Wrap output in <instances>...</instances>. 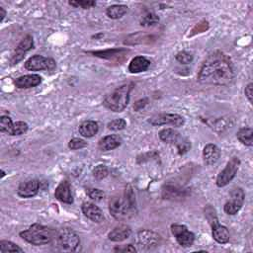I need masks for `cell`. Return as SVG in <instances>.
I'll list each match as a JSON object with an SVG mask.
<instances>
[{
	"instance_id": "8d00e7d4",
	"label": "cell",
	"mask_w": 253,
	"mask_h": 253,
	"mask_svg": "<svg viewBox=\"0 0 253 253\" xmlns=\"http://www.w3.org/2000/svg\"><path fill=\"white\" fill-rule=\"evenodd\" d=\"M176 60L182 64H189L193 60V56L187 52H180L176 55Z\"/></svg>"
},
{
	"instance_id": "7a4b0ae2",
	"label": "cell",
	"mask_w": 253,
	"mask_h": 253,
	"mask_svg": "<svg viewBox=\"0 0 253 253\" xmlns=\"http://www.w3.org/2000/svg\"><path fill=\"white\" fill-rule=\"evenodd\" d=\"M109 211L118 221L128 220L136 214V197L131 186H128L122 195L114 196L110 200Z\"/></svg>"
},
{
	"instance_id": "d6986e66",
	"label": "cell",
	"mask_w": 253,
	"mask_h": 253,
	"mask_svg": "<svg viewBox=\"0 0 253 253\" xmlns=\"http://www.w3.org/2000/svg\"><path fill=\"white\" fill-rule=\"evenodd\" d=\"M131 235H132V229L127 225H120L114 228L109 233V234H108V238H109L111 241L121 242L128 239Z\"/></svg>"
},
{
	"instance_id": "ffe728a7",
	"label": "cell",
	"mask_w": 253,
	"mask_h": 253,
	"mask_svg": "<svg viewBox=\"0 0 253 253\" xmlns=\"http://www.w3.org/2000/svg\"><path fill=\"white\" fill-rule=\"evenodd\" d=\"M221 156L220 149L215 146V144L209 143L204 148L203 151V158L204 162L207 165H213L218 162Z\"/></svg>"
},
{
	"instance_id": "5b68a950",
	"label": "cell",
	"mask_w": 253,
	"mask_h": 253,
	"mask_svg": "<svg viewBox=\"0 0 253 253\" xmlns=\"http://www.w3.org/2000/svg\"><path fill=\"white\" fill-rule=\"evenodd\" d=\"M57 243L61 251L72 252L78 248L80 239L75 231L64 228L59 230L57 234Z\"/></svg>"
},
{
	"instance_id": "8992f818",
	"label": "cell",
	"mask_w": 253,
	"mask_h": 253,
	"mask_svg": "<svg viewBox=\"0 0 253 253\" xmlns=\"http://www.w3.org/2000/svg\"><path fill=\"white\" fill-rule=\"evenodd\" d=\"M206 215L213 229L214 239L221 244L227 243L230 240V232L226 227L220 225L215 212L212 207H208L206 210Z\"/></svg>"
},
{
	"instance_id": "ac0fdd59",
	"label": "cell",
	"mask_w": 253,
	"mask_h": 253,
	"mask_svg": "<svg viewBox=\"0 0 253 253\" xmlns=\"http://www.w3.org/2000/svg\"><path fill=\"white\" fill-rule=\"evenodd\" d=\"M55 197L65 204H72L74 203V197L71 193L70 184L67 181H62L56 189Z\"/></svg>"
},
{
	"instance_id": "3957f363",
	"label": "cell",
	"mask_w": 253,
	"mask_h": 253,
	"mask_svg": "<svg viewBox=\"0 0 253 253\" xmlns=\"http://www.w3.org/2000/svg\"><path fill=\"white\" fill-rule=\"evenodd\" d=\"M20 236L33 245L40 246L51 243L53 239L57 237V234L53 229L39 224H35L28 230L21 232Z\"/></svg>"
},
{
	"instance_id": "d4e9b609",
	"label": "cell",
	"mask_w": 253,
	"mask_h": 253,
	"mask_svg": "<svg viewBox=\"0 0 253 253\" xmlns=\"http://www.w3.org/2000/svg\"><path fill=\"white\" fill-rule=\"evenodd\" d=\"M127 11H128V7L126 5L115 4L107 8L106 14L111 19H120L127 13Z\"/></svg>"
},
{
	"instance_id": "cb8c5ba5",
	"label": "cell",
	"mask_w": 253,
	"mask_h": 253,
	"mask_svg": "<svg viewBox=\"0 0 253 253\" xmlns=\"http://www.w3.org/2000/svg\"><path fill=\"white\" fill-rule=\"evenodd\" d=\"M78 131L82 136L92 137L98 133L99 127H98V124L94 121H85L79 126Z\"/></svg>"
},
{
	"instance_id": "836d02e7",
	"label": "cell",
	"mask_w": 253,
	"mask_h": 253,
	"mask_svg": "<svg viewBox=\"0 0 253 253\" xmlns=\"http://www.w3.org/2000/svg\"><path fill=\"white\" fill-rule=\"evenodd\" d=\"M126 126H127V123L124 119L113 120V121L108 123V125H107L108 129L112 130V131H122L126 128Z\"/></svg>"
},
{
	"instance_id": "d590c367",
	"label": "cell",
	"mask_w": 253,
	"mask_h": 253,
	"mask_svg": "<svg viewBox=\"0 0 253 253\" xmlns=\"http://www.w3.org/2000/svg\"><path fill=\"white\" fill-rule=\"evenodd\" d=\"M87 195L89 196V198H91L94 201H101L105 198V193L100 190V189H96V188H88L86 190Z\"/></svg>"
},
{
	"instance_id": "60d3db41",
	"label": "cell",
	"mask_w": 253,
	"mask_h": 253,
	"mask_svg": "<svg viewBox=\"0 0 253 253\" xmlns=\"http://www.w3.org/2000/svg\"><path fill=\"white\" fill-rule=\"evenodd\" d=\"M1 173H2V174H1V178H3V177L5 176V172L2 170V171H1Z\"/></svg>"
},
{
	"instance_id": "52a82bcc",
	"label": "cell",
	"mask_w": 253,
	"mask_h": 253,
	"mask_svg": "<svg viewBox=\"0 0 253 253\" xmlns=\"http://www.w3.org/2000/svg\"><path fill=\"white\" fill-rule=\"evenodd\" d=\"M240 165V160L238 157H233L227 164L226 168L219 174L216 178V186L218 187H225L227 186L232 180L235 177L238 168Z\"/></svg>"
},
{
	"instance_id": "8fae6325",
	"label": "cell",
	"mask_w": 253,
	"mask_h": 253,
	"mask_svg": "<svg viewBox=\"0 0 253 253\" xmlns=\"http://www.w3.org/2000/svg\"><path fill=\"white\" fill-rule=\"evenodd\" d=\"M153 126L171 125L175 128L182 127L185 124V119L178 114H159L152 117L149 120Z\"/></svg>"
},
{
	"instance_id": "4fadbf2b",
	"label": "cell",
	"mask_w": 253,
	"mask_h": 253,
	"mask_svg": "<svg viewBox=\"0 0 253 253\" xmlns=\"http://www.w3.org/2000/svg\"><path fill=\"white\" fill-rule=\"evenodd\" d=\"M33 47H34L33 37H32V36L28 35L17 46V48H16V50H15V52H14V54H13L11 59H10V63L12 65L17 64L19 61H21L23 59L26 53L33 49Z\"/></svg>"
},
{
	"instance_id": "484cf974",
	"label": "cell",
	"mask_w": 253,
	"mask_h": 253,
	"mask_svg": "<svg viewBox=\"0 0 253 253\" xmlns=\"http://www.w3.org/2000/svg\"><path fill=\"white\" fill-rule=\"evenodd\" d=\"M252 136H253V131L251 128H242L236 134L237 139L247 147H252L253 144Z\"/></svg>"
},
{
	"instance_id": "1f68e13d",
	"label": "cell",
	"mask_w": 253,
	"mask_h": 253,
	"mask_svg": "<svg viewBox=\"0 0 253 253\" xmlns=\"http://www.w3.org/2000/svg\"><path fill=\"white\" fill-rule=\"evenodd\" d=\"M85 147H87V142L81 138H78V137L72 138L68 142V148L72 151L81 150V149H84Z\"/></svg>"
},
{
	"instance_id": "83f0119b",
	"label": "cell",
	"mask_w": 253,
	"mask_h": 253,
	"mask_svg": "<svg viewBox=\"0 0 253 253\" xmlns=\"http://www.w3.org/2000/svg\"><path fill=\"white\" fill-rule=\"evenodd\" d=\"M0 252H23V249L11 241L1 240L0 241Z\"/></svg>"
},
{
	"instance_id": "f35d334b",
	"label": "cell",
	"mask_w": 253,
	"mask_h": 253,
	"mask_svg": "<svg viewBox=\"0 0 253 253\" xmlns=\"http://www.w3.org/2000/svg\"><path fill=\"white\" fill-rule=\"evenodd\" d=\"M115 251H121V252H136V249L132 245V244H129L128 246L124 247V248H115Z\"/></svg>"
},
{
	"instance_id": "ab89813d",
	"label": "cell",
	"mask_w": 253,
	"mask_h": 253,
	"mask_svg": "<svg viewBox=\"0 0 253 253\" xmlns=\"http://www.w3.org/2000/svg\"><path fill=\"white\" fill-rule=\"evenodd\" d=\"M5 16H6V11L4 10L3 7L0 6V22H3Z\"/></svg>"
},
{
	"instance_id": "9c48e42d",
	"label": "cell",
	"mask_w": 253,
	"mask_h": 253,
	"mask_svg": "<svg viewBox=\"0 0 253 253\" xmlns=\"http://www.w3.org/2000/svg\"><path fill=\"white\" fill-rule=\"evenodd\" d=\"M171 233L174 235L177 242L183 246L189 247L194 243L195 235L192 232L188 230V228L184 225H172L171 226Z\"/></svg>"
},
{
	"instance_id": "74e56055",
	"label": "cell",
	"mask_w": 253,
	"mask_h": 253,
	"mask_svg": "<svg viewBox=\"0 0 253 253\" xmlns=\"http://www.w3.org/2000/svg\"><path fill=\"white\" fill-rule=\"evenodd\" d=\"M252 86L253 84L252 83H249L246 87H245V90H244V93H245V96L246 98L248 99V101L252 104Z\"/></svg>"
},
{
	"instance_id": "6da1fadb",
	"label": "cell",
	"mask_w": 253,
	"mask_h": 253,
	"mask_svg": "<svg viewBox=\"0 0 253 253\" xmlns=\"http://www.w3.org/2000/svg\"><path fill=\"white\" fill-rule=\"evenodd\" d=\"M234 78L231 58L222 52L210 55L202 64L198 74V81L202 84L228 85Z\"/></svg>"
},
{
	"instance_id": "44dd1931",
	"label": "cell",
	"mask_w": 253,
	"mask_h": 253,
	"mask_svg": "<svg viewBox=\"0 0 253 253\" xmlns=\"http://www.w3.org/2000/svg\"><path fill=\"white\" fill-rule=\"evenodd\" d=\"M151 66V61L142 56L136 57L132 59L129 64V71L131 74H140V72L147 71Z\"/></svg>"
},
{
	"instance_id": "4316f807",
	"label": "cell",
	"mask_w": 253,
	"mask_h": 253,
	"mask_svg": "<svg viewBox=\"0 0 253 253\" xmlns=\"http://www.w3.org/2000/svg\"><path fill=\"white\" fill-rule=\"evenodd\" d=\"M128 51L120 49V50H109V51H105V52H92L91 54H93L94 56L98 57V58H118L120 56H125V54Z\"/></svg>"
},
{
	"instance_id": "30bf717a",
	"label": "cell",
	"mask_w": 253,
	"mask_h": 253,
	"mask_svg": "<svg viewBox=\"0 0 253 253\" xmlns=\"http://www.w3.org/2000/svg\"><path fill=\"white\" fill-rule=\"evenodd\" d=\"M245 194L241 188H234L231 193L230 200L226 203L224 210L226 214L234 215L236 214L243 206Z\"/></svg>"
},
{
	"instance_id": "7c38bea8",
	"label": "cell",
	"mask_w": 253,
	"mask_h": 253,
	"mask_svg": "<svg viewBox=\"0 0 253 253\" xmlns=\"http://www.w3.org/2000/svg\"><path fill=\"white\" fill-rule=\"evenodd\" d=\"M55 66V61L48 58L40 55H35L31 57L25 62V68L32 71H39L45 69H51Z\"/></svg>"
},
{
	"instance_id": "e0dca14e",
	"label": "cell",
	"mask_w": 253,
	"mask_h": 253,
	"mask_svg": "<svg viewBox=\"0 0 253 253\" xmlns=\"http://www.w3.org/2000/svg\"><path fill=\"white\" fill-rule=\"evenodd\" d=\"M42 82V78L38 75H28L24 77L18 78L15 81L14 84L16 87L20 89H27V88H32L38 86Z\"/></svg>"
},
{
	"instance_id": "ba28073f",
	"label": "cell",
	"mask_w": 253,
	"mask_h": 253,
	"mask_svg": "<svg viewBox=\"0 0 253 253\" xmlns=\"http://www.w3.org/2000/svg\"><path fill=\"white\" fill-rule=\"evenodd\" d=\"M136 241L141 249L150 250L159 246L161 242V236L155 232L144 230L137 233Z\"/></svg>"
},
{
	"instance_id": "5bb4252c",
	"label": "cell",
	"mask_w": 253,
	"mask_h": 253,
	"mask_svg": "<svg viewBox=\"0 0 253 253\" xmlns=\"http://www.w3.org/2000/svg\"><path fill=\"white\" fill-rule=\"evenodd\" d=\"M40 190V182L37 179L28 180L19 185L17 193L21 198H32L38 194Z\"/></svg>"
},
{
	"instance_id": "d6a6232c",
	"label": "cell",
	"mask_w": 253,
	"mask_h": 253,
	"mask_svg": "<svg viewBox=\"0 0 253 253\" xmlns=\"http://www.w3.org/2000/svg\"><path fill=\"white\" fill-rule=\"evenodd\" d=\"M69 5L74 6L76 8H83V9H88L96 5L95 1H91V0H78V1H69Z\"/></svg>"
},
{
	"instance_id": "e575fe53",
	"label": "cell",
	"mask_w": 253,
	"mask_h": 253,
	"mask_svg": "<svg viewBox=\"0 0 253 253\" xmlns=\"http://www.w3.org/2000/svg\"><path fill=\"white\" fill-rule=\"evenodd\" d=\"M108 173H109V171H108V168L106 165H98L96 166L94 169H93V176L98 179V180H101V179H104L108 176Z\"/></svg>"
},
{
	"instance_id": "4dcf8cb0",
	"label": "cell",
	"mask_w": 253,
	"mask_h": 253,
	"mask_svg": "<svg viewBox=\"0 0 253 253\" xmlns=\"http://www.w3.org/2000/svg\"><path fill=\"white\" fill-rule=\"evenodd\" d=\"M159 21V18L155 13H148L144 16H142L140 20V25L144 27H149L156 24Z\"/></svg>"
},
{
	"instance_id": "f546056e",
	"label": "cell",
	"mask_w": 253,
	"mask_h": 253,
	"mask_svg": "<svg viewBox=\"0 0 253 253\" xmlns=\"http://www.w3.org/2000/svg\"><path fill=\"white\" fill-rule=\"evenodd\" d=\"M28 129H29V126H28L27 123L22 122V121L16 122L13 125V128H12L10 136H20V135H23V134L27 133Z\"/></svg>"
},
{
	"instance_id": "277c9868",
	"label": "cell",
	"mask_w": 253,
	"mask_h": 253,
	"mask_svg": "<svg viewBox=\"0 0 253 253\" xmlns=\"http://www.w3.org/2000/svg\"><path fill=\"white\" fill-rule=\"evenodd\" d=\"M133 84H125L115 89L111 94L107 95L103 100V105L113 112L119 113L126 109L130 101V93Z\"/></svg>"
},
{
	"instance_id": "603a6c76",
	"label": "cell",
	"mask_w": 253,
	"mask_h": 253,
	"mask_svg": "<svg viewBox=\"0 0 253 253\" xmlns=\"http://www.w3.org/2000/svg\"><path fill=\"white\" fill-rule=\"evenodd\" d=\"M159 138L166 143L177 144L183 137L174 129H163L159 132Z\"/></svg>"
},
{
	"instance_id": "2e32d148",
	"label": "cell",
	"mask_w": 253,
	"mask_h": 253,
	"mask_svg": "<svg viewBox=\"0 0 253 253\" xmlns=\"http://www.w3.org/2000/svg\"><path fill=\"white\" fill-rule=\"evenodd\" d=\"M122 143V138L117 135L104 136L98 142V149L102 152H109L119 148Z\"/></svg>"
},
{
	"instance_id": "f1b7e54d",
	"label": "cell",
	"mask_w": 253,
	"mask_h": 253,
	"mask_svg": "<svg viewBox=\"0 0 253 253\" xmlns=\"http://www.w3.org/2000/svg\"><path fill=\"white\" fill-rule=\"evenodd\" d=\"M14 123L9 116H1L0 118V131L7 135L11 134Z\"/></svg>"
},
{
	"instance_id": "7402d4cb",
	"label": "cell",
	"mask_w": 253,
	"mask_h": 253,
	"mask_svg": "<svg viewBox=\"0 0 253 253\" xmlns=\"http://www.w3.org/2000/svg\"><path fill=\"white\" fill-rule=\"evenodd\" d=\"M186 196V190L173 185H165L162 189V197L167 200H181Z\"/></svg>"
},
{
	"instance_id": "9a60e30c",
	"label": "cell",
	"mask_w": 253,
	"mask_h": 253,
	"mask_svg": "<svg viewBox=\"0 0 253 253\" xmlns=\"http://www.w3.org/2000/svg\"><path fill=\"white\" fill-rule=\"evenodd\" d=\"M83 214L94 223H102L104 221V214L102 211L91 202H84L81 206Z\"/></svg>"
}]
</instances>
